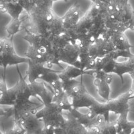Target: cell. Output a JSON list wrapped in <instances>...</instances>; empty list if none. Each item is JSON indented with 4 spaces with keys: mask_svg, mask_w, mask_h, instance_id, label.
I'll use <instances>...</instances> for the list:
<instances>
[{
    "mask_svg": "<svg viewBox=\"0 0 134 134\" xmlns=\"http://www.w3.org/2000/svg\"><path fill=\"white\" fill-rule=\"evenodd\" d=\"M113 50H115L114 48L109 40L99 38L91 42L88 47V55L92 60L105 57Z\"/></svg>",
    "mask_w": 134,
    "mask_h": 134,
    "instance_id": "cell-6",
    "label": "cell"
},
{
    "mask_svg": "<svg viewBox=\"0 0 134 134\" xmlns=\"http://www.w3.org/2000/svg\"><path fill=\"white\" fill-rule=\"evenodd\" d=\"M127 115H119L115 121L117 127V133L123 131L125 134H131L132 130H134V122L128 121Z\"/></svg>",
    "mask_w": 134,
    "mask_h": 134,
    "instance_id": "cell-13",
    "label": "cell"
},
{
    "mask_svg": "<svg viewBox=\"0 0 134 134\" xmlns=\"http://www.w3.org/2000/svg\"><path fill=\"white\" fill-rule=\"evenodd\" d=\"M63 108L57 103L52 102L38 111L36 116L44 123V127L57 128L61 127L66 121V117L63 113Z\"/></svg>",
    "mask_w": 134,
    "mask_h": 134,
    "instance_id": "cell-1",
    "label": "cell"
},
{
    "mask_svg": "<svg viewBox=\"0 0 134 134\" xmlns=\"http://www.w3.org/2000/svg\"><path fill=\"white\" fill-rule=\"evenodd\" d=\"M29 58L18 57L15 53L12 39L1 38L0 42V63L4 70L8 66L17 65L22 63H28Z\"/></svg>",
    "mask_w": 134,
    "mask_h": 134,
    "instance_id": "cell-2",
    "label": "cell"
},
{
    "mask_svg": "<svg viewBox=\"0 0 134 134\" xmlns=\"http://www.w3.org/2000/svg\"><path fill=\"white\" fill-rule=\"evenodd\" d=\"M94 84L97 89V93L99 96L105 100V101L109 100V85L108 82L104 80L96 79L94 80Z\"/></svg>",
    "mask_w": 134,
    "mask_h": 134,
    "instance_id": "cell-15",
    "label": "cell"
},
{
    "mask_svg": "<svg viewBox=\"0 0 134 134\" xmlns=\"http://www.w3.org/2000/svg\"><path fill=\"white\" fill-rule=\"evenodd\" d=\"M1 134H26V132L24 131V130H22L20 127L15 125L14 128L6 131H4V132L2 131Z\"/></svg>",
    "mask_w": 134,
    "mask_h": 134,
    "instance_id": "cell-18",
    "label": "cell"
},
{
    "mask_svg": "<svg viewBox=\"0 0 134 134\" xmlns=\"http://www.w3.org/2000/svg\"><path fill=\"white\" fill-rule=\"evenodd\" d=\"M28 64L29 67L26 72V75L28 77L30 83L35 82L38 79H41L44 75L54 70L50 69L47 64L41 62H36L29 59Z\"/></svg>",
    "mask_w": 134,
    "mask_h": 134,
    "instance_id": "cell-9",
    "label": "cell"
},
{
    "mask_svg": "<svg viewBox=\"0 0 134 134\" xmlns=\"http://www.w3.org/2000/svg\"><path fill=\"white\" fill-rule=\"evenodd\" d=\"M127 60L118 63L117 62L113 73L117 74L121 78V82L124 83V75L125 73H131L134 72V55L131 54L127 58Z\"/></svg>",
    "mask_w": 134,
    "mask_h": 134,
    "instance_id": "cell-11",
    "label": "cell"
},
{
    "mask_svg": "<svg viewBox=\"0 0 134 134\" xmlns=\"http://www.w3.org/2000/svg\"><path fill=\"white\" fill-rule=\"evenodd\" d=\"M29 88L32 97H40L44 105H49L50 103H52L54 94L51 87L48 84L35 81L29 83Z\"/></svg>",
    "mask_w": 134,
    "mask_h": 134,
    "instance_id": "cell-8",
    "label": "cell"
},
{
    "mask_svg": "<svg viewBox=\"0 0 134 134\" xmlns=\"http://www.w3.org/2000/svg\"><path fill=\"white\" fill-rule=\"evenodd\" d=\"M21 24L22 21H20L18 19H14L13 21L9 25H8L6 27L5 32H6V36L2 38H8L12 39V37L14 34L20 32L21 30Z\"/></svg>",
    "mask_w": 134,
    "mask_h": 134,
    "instance_id": "cell-17",
    "label": "cell"
},
{
    "mask_svg": "<svg viewBox=\"0 0 134 134\" xmlns=\"http://www.w3.org/2000/svg\"><path fill=\"white\" fill-rule=\"evenodd\" d=\"M100 134H117V127L116 121L111 122L105 121L97 127Z\"/></svg>",
    "mask_w": 134,
    "mask_h": 134,
    "instance_id": "cell-16",
    "label": "cell"
},
{
    "mask_svg": "<svg viewBox=\"0 0 134 134\" xmlns=\"http://www.w3.org/2000/svg\"><path fill=\"white\" fill-rule=\"evenodd\" d=\"M117 134H125V133H124L123 131H119V132L117 133ZM131 134H132V133H131Z\"/></svg>",
    "mask_w": 134,
    "mask_h": 134,
    "instance_id": "cell-19",
    "label": "cell"
},
{
    "mask_svg": "<svg viewBox=\"0 0 134 134\" xmlns=\"http://www.w3.org/2000/svg\"><path fill=\"white\" fill-rule=\"evenodd\" d=\"M52 50L54 55L60 63L63 62L69 65L77 67L80 50L76 44L70 42L62 48L58 50L52 48Z\"/></svg>",
    "mask_w": 134,
    "mask_h": 134,
    "instance_id": "cell-5",
    "label": "cell"
},
{
    "mask_svg": "<svg viewBox=\"0 0 134 134\" xmlns=\"http://www.w3.org/2000/svg\"><path fill=\"white\" fill-rule=\"evenodd\" d=\"M19 75H20L19 81L17 82L16 85L14 87L9 88V89L7 88L4 76L3 78H2V80H1V97H0L1 105H9L14 106L18 94L21 93V91H23L28 87L29 83L26 82L25 78L22 76L20 72H19Z\"/></svg>",
    "mask_w": 134,
    "mask_h": 134,
    "instance_id": "cell-4",
    "label": "cell"
},
{
    "mask_svg": "<svg viewBox=\"0 0 134 134\" xmlns=\"http://www.w3.org/2000/svg\"><path fill=\"white\" fill-rule=\"evenodd\" d=\"M100 38L109 40L115 50H130V48L132 47L123 32L106 30Z\"/></svg>",
    "mask_w": 134,
    "mask_h": 134,
    "instance_id": "cell-7",
    "label": "cell"
},
{
    "mask_svg": "<svg viewBox=\"0 0 134 134\" xmlns=\"http://www.w3.org/2000/svg\"><path fill=\"white\" fill-rule=\"evenodd\" d=\"M80 11L79 9H72L70 11V14H67L65 16L64 19H63V26L65 30L70 29L71 27H74L79 22V18Z\"/></svg>",
    "mask_w": 134,
    "mask_h": 134,
    "instance_id": "cell-14",
    "label": "cell"
},
{
    "mask_svg": "<svg viewBox=\"0 0 134 134\" xmlns=\"http://www.w3.org/2000/svg\"><path fill=\"white\" fill-rule=\"evenodd\" d=\"M87 74L85 71L81 70L79 68H77L74 66L69 65L66 68L64 69L63 70L59 71L58 72V76H59L60 79L62 81H69V80L75 79L76 77L79 76Z\"/></svg>",
    "mask_w": 134,
    "mask_h": 134,
    "instance_id": "cell-12",
    "label": "cell"
},
{
    "mask_svg": "<svg viewBox=\"0 0 134 134\" xmlns=\"http://www.w3.org/2000/svg\"><path fill=\"white\" fill-rule=\"evenodd\" d=\"M23 38L30 43L31 46L42 52L47 53L52 50L50 38L46 36L26 32V35Z\"/></svg>",
    "mask_w": 134,
    "mask_h": 134,
    "instance_id": "cell-10",
    "label": "cell"
},
{
    "mask_svg": "<svg viewBox=\"0 0 134 134\" xmlns=\"http://www.w3.org/2000/svg\"><path fill=\"white\" fill-rule=\"evenodd\" d=\"M66 121L60 127L55 129V134H100L98 130H88L68 111L64 114Z\"/></svg>",
    "mask_w": 134,
    "mask_h": 134,
    "instance_id": "cell-3",
    "label": "cell"
}]
</instances>
